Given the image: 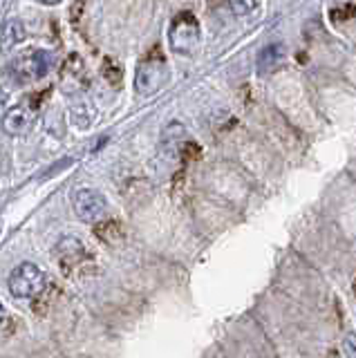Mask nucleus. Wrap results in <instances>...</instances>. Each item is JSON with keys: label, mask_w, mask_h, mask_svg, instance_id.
<instances>
[{"label": "nucleus", "mask_w": 356, "mask_h": 358, "mask_svg": "<svg viewBox=\"0 0 356 358\" xmlns=\"http://www.w3.org/2000/svg\"><path fill=\"white\" fill-rule=\"evenodd\" d=\"M343 347H345V352H348V356L356 358V334H348L345 336V341H343Z\"/></svg>", "instance_id": "nucleus-14"}, {"label": "nucleus", "mask_w": 356, "mask_h": 358, "mask_svg": "<svg viewBox=\"0 0 356 358\" xmlns=\"http://www.w3.org/2000/svg\"><path fill=\"white\" fill-rule=\"evenodd\" d=\"M87 85V74H85V65L79 54H72L68 61L61 67V87L65 90V94H81Z\"/></svg>", "instance_id": "nucleus-8"}, {"label": "nucleus", "mask_w": 356, "mask_h": 358, "mask_svg": "<svg viewBox=\"0 0 356 358\" xmlns=\"http://www.w3.org/2000/svg\"><path fill=\"white\" fill-rule=\"evenodd\" d=\"M199 38H202V31H199V22L191 11L177 14L169 27L171 50L182 56H193L199 50Z\"/></svg>", "instance_id": "nucleus-2"}, {"label": "nucleus", "mask_w": 356, "mask_h": 358, "mask_svg": "<svg viewBox=\"0 0 356 358\" xmlns=\"http://www.w3.org/2000/svg\"><path fill=\"white\" fill-rule=\"evenodd\" d=\"M54 260H57L59 268L65 275H70L76 266L87 260V251L79 238L65 235V238H61L57 246H54Z\"/></svg>", "instance_id": "nucleus-6"}, {"label": "nucleus", "mask_w": 356, "mask_h": 358, "mask_svg": "<svg viewBox=\"0 0 356 358\" xmlns=\"http://www.w3.org/2000/svg\"><path fill=\"white\" fill-rule=\"evenodd\" d=\"M70 119L79 130H85L94 121V106L87 99H76L70 106Z\"/></svg>", "instance_id": "nucleus-11"}, {"label": "nucleus", "mask_w": 356, "mask_h": 358, "mask_svg": "<svg viewBox=\"0 0 356 358\" xmlns=\"http://www.w3.org/2000/svg\"><path fill=\"white\" fill-rule=\"evenodd\" d=\"M5 320V307H3V302H0V324H3Z\"/></svg>", "instance_id": "nucleus-18"}, {"label": "nucleus", "mask_w": 356, "mask_h": 358, "mask_svg": "<svg viewBox=\"0 0 356 358\" xmlns=\"http://www.w3.org/2000/svg\"><path fill=\"white\" fill-rule=\"evenodd\" d=\"M285 61V50L280 43H271L262 48V52L258 54V61H255V67H258V74H271L278 65Z\"/></svg>", "instance_id": "nucleus-10"}, {"label": "nucleus", "mask_w": 356, "mask_h": 358, "mask_svg": "<svg viewBox=\"0 0 356 358\" xmlns=\"http://www.w3.org/2000/svg\"><path fill=\"white\" fill-rule=\"evenodd\" d=\"M34 121H36V110L27 103H18L5 112L0 126H3V132L9 134V137H25L34 128Z\"/></svg>", "instance_id": "nucleus-7"}, {"label": "nucleus", "mask_w": 356, "mask_h": 358, "mask_svg": "<svg viewBox=\"0 0 356 358\" xmlns=\"http://www.w3.org/2000/svg\"><path fill=\"white\" fill-rule=\"evenodd\" d=\"M36 3H41V5H59L61 0H36Z\"/></svg>", "instance_id": "nucleus-17"}, {"label": "nucleus", "mask_w": 356, "mask_h": 358, "mask_svg": "<svg viewBox=\"0 0 356 358\" xmlns=\"http://www.w3.org/2000/svg\"><path fill=\"white\" fill-rule=\"evenodd\" d=\"M164 83H166V63L162 59V54L146 56L137 67V76H135L137 92L143 96H150L155 92H159V87Z\"/></svg>", "instance_id": "nucleus-4"}, {"label": "nucleus", "mask_w": 356, "mask_h": 358, "mask_svg": "<svg viewBox=\"0 0 356 358\" xmlns=\"http://www.w3.org/2000/svg\"><path fill=\"white\" fill-rule=\"evenodd\" d=\"M94 233L99 235V240H104L106 244H117V242L124 240V233H121L119 222H115V220H108V222L97 224Z\"/></svg>", "instance_id": "nucleus-12"}, {"label": "nucleus", "mask_w": 356, "mask_h": 358, "mask_svg": "<svg viewBox=\"0 0 356 358\" xmlns=\"http://www.w3.org/2000/svg\"><path fill=\"white\" fill-rule=\"evenodd\" d=\"M253 7H255V0H231L233 14H238V16H247Z\"/></svg>", "instance_id": "nucleus-13"}, {"label": "nucleus", "mask_w": 356, "mask_h": 358, "mask_svg": "<svg viewBox=\"0 0 356 358\" xmlns=\"http://www.w3.org/2000/svg\"><path fill=\"white\" fill-rule=\"evenodd\" d=\"M182 150H184V159H191V157H197L199 155L197 145L193 141H188L186 145H182Z\"/></svg>", "instance_id": "nucleus-15"}, {"label": "nucleus", "mask_w": 356, "mask_h": 358, "mask_svg": "<svg viewBox=\"0 0 356 358\" xmlns=\"http://www.w3.org/2000/svg\"><path fill=\"white\" fill-rule=\"evenodd\" d=\"M72 206H74L76 217H79L81 222H87V224L101 220L106 208H108L106 197L94 188H79L76 190L74 197H72Z\"/></svg>", "instance_id": "nucleus-5"}, {"label": "nucleus", "mask_w": 356, "mask_h": 358, "mask_svg": "<svg viewBox=\"0 0 356 358\" xmlns=\"http://www.w3.org/2000/svg\"><path fill=\"white\" fill-rule=\"evenodd\" d=\"M45 273L41 271V266H36L34 262H23L18 264L12 275L7 280V287H9V294L18 300H29V298H36L45 291Z\"/></svg>", "instance_id": "nucleus-3"}, {"label": "nucleus", "mask_w": 356, "mask_h": 358, "mask_svg": "<svg viewBox=\"0 0 356 358\" xmlns=\"http://www.w3.org/2000/svg\"><path fill=\"white\" fill-rule=\"evenodd\" d=\"M52 61H54L52 54L45 50H29V52L18 54L16 59L9 63L7 74L14 83L27 85V83H34L38 78L45 76L50 72Z\"/></svg>", "instance_id": "nucleus-1"}, {"label": "nucleus", "mask_w": 356, "mask_h": 358, "mask_svg": "<svg viewBox=\"0 0 356 358\" xmlns=\"http://www.w3.org/2000/svg\"><path fill=\"white\" fill-rule=\"evenodd\" d=\"M25 41V25L18 18L5 20V25L0 27V54H9L16 45Z\"/></svg>", "instance_id": "nucleus-9"}, {"label": "nucleus", "mask_w": 356, "mask_h": 358, "mask_svg": "<svg viewBox=\"0 0 356 358\" xmlns=\"http://www.w3.org/2000/svg\"><path fill=\"white\" fill-rule=\"evenodd\" d=\"M5 106H7V90L0 85V110H5Z\"/></svg>", "instance_id": "nucleus-16"}]
</instances>
